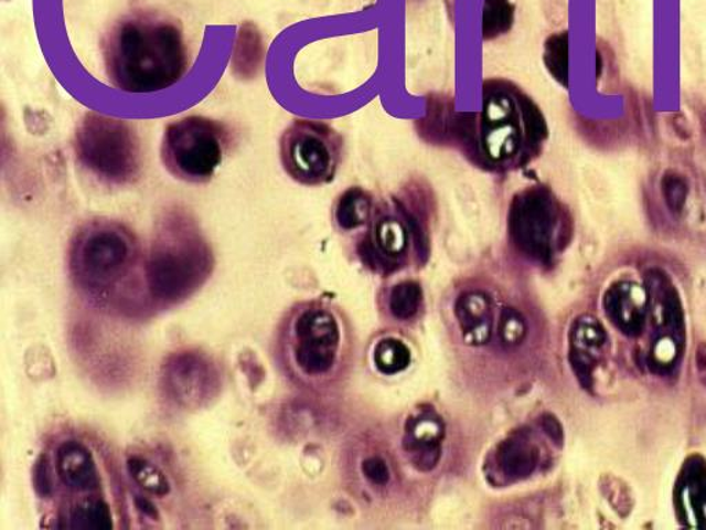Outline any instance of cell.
<instances>
[{
    "label": "cell",
    "mask_w": 706,
    "mask_h": 530,
    "mask_svg": "<svg viewBox=\"0 0 706 530\" xmlns=\"http://www.w3.org/2000/svg\"><path fill=\"white\" fill-rule=\"evenodd\" d=\"M458 131L469 162L493 174L523 170L541 157L548 121L535 99L506 77H488L482 108L468 115Z\"/></svg>",
    "instance_id": "1"
},
{
    "label": "cell",
    "mask_w": 706,
    "mask_h": 530,
    "mask_svg": "<svg viewBox=\"0 0 706 530\" xmlns=\"http://www.w3.org/2000/svg\"><path fill=\"white\" fill-rule=\"evenodd\" d=\"M545 65L552 76L563 86L568 80V35L567 32L556 33L545 43Z\"/></svg>",
    "instance_id": "18"
},
{
    "label": "cell",
    "mask_w": 706,
    "mask_h": 530,
    "mask_svg": "<svg viewBox=\"0 0 706 530\" xmlns=\"http://www.w3.org/2000/svg\"><path fill=\"white\" fill-rule=\"evenodd\" d=\"M295 333L298 368L309 375L328 372L333 367L339 341V329L333 317L319 309H311L297 319Z\"/></svg>",
    "instance_id": "11"
},
{
    "label": "cell",
    "mask_w": 706,
    "mask_h": 530,
    "mask_svg": "<svg viewBox=\"0 0 706 530\" xmlns=\"http://www.w3.org/2000/svg\"><path fill=\"white\" fill-rule=\"evenodd\" d=\"M513 4L511 0H485L483 8V35L494 39L512 26Z\"/></svg>",
    "instance_id": "17"
},
{
    "label": "cell",
    "mask_w": 706,
    "mask_h": 530,
    "mask_svg": "<svg viewBox=\"0 0 706 530\" xmlns=\"http://www.w3.org/2000/svg\"><path fill=\"white\" fill-rule=\"evenodd\" d=\"M374 212L372 193L361 187H351L336 199L334 218L336 224L346 231L367 224Z\"/></svg>",
    "instance_id": "13"
},
{
    "label": "cell",
    "mask_w": 706,
    "mask_h": 530,
    "mask_svg": "<svg viewBox=\"0 0 706 530\" xmlns=\"http://www.w3.org/2000/svg\"><path fill=\"white\" fill-rule=\"evenodd\" d=\"M127 466H129L131 477L135 478L136 483L140 484L143 489L148 490L149 494L157 496L168 494L170 489L168 479H165L164 474L159 471L151 463L135 457L131 458Z\"/></svg>",
    "instance_id": "19"
},
{
    "label": "cell",
    "mask_w": 706,
    "mask_h": 530,
    "mask_svg": "<svg viewBox=\"0 0 706 530\" xmlns=\"http://www.w3.org/2000/svg\"><path fill=\"white\" fill-rule=\"evenodd\" d=\"M213 264L212 248L191 215L168 210L159 220L146 267L152 296L168 303L191 296L208 278Z\"/></svg>",
    "instance_id": "3"
},
{
    "label": "cell",
    "mask_w": 706,
    "mask_h": 530,
    "mask_svg": "<svg viewBox=\"0 0 706 530\" xmlns=\"http://www.w3.org/2000/svg\"><path fill=\"white\" fill-rule=\"evenodd\" d=\"M165 394L176 405L196 409L217 394L218 374L208 359L197 352H181L171 357L163 368Z\"/></svg>",
    "instance_id": "10"
},
{
    "label": "cell",
    "mask_w": 706,
    "mask_h": 530,
    "mask_svg": "<svg viewBox=\"0 0 706 530\" xmlns=\"http://www.w3.org/2000/svg\"><path fill=\"white\" fill-rule=\"evenodd\" d=\"M570 214L549 186L523 187L512 197L507 210V234L522 256L548 264L566 245Z\"/></svg>",
    "instance_id": "5"
},
{
    "label": "cell",
    "mask_w": 706,
    "mask_h": 530,
    "mask_svg": "<svg viewBox=\"0 0 706 530\" xmlns=\"http://www.w3.org/2000/svg\"><path fill=\"white\" fill-rule=\"evenodd\" d=\"M55 474L65 488L87 491L98 488L99 473L96 460L82 442L66 441L55 452Z\"/></svg>",
    "instance_id": "12"
},
{
    "label": "cell",
    "mask_w": 706,
    "mask_h": 530,
    "mask_svg": "<svg viewBox=\"0 0 706 530\" xmlns=\"http://www.w3.org/2000/svg\"><path fill=\"white\" fill-rule=\"evenodd\" d=\"M363 471L366 474L368 479L373 480L374 484L384 485L388 483V468H386L385 463L379 460L377 457L370 458V460L364 462Z\"/></svg>",
    "instance_id": "24"
},
{
    "label": "cell",
    "mask_w": 706,
    "mask_h": 530,
    "mask_svg": "<svg viewBox=\"0 0 706 530\" xmlns=\"http://www.w3.org/2000/svg\"><path fill=\"white\" fill-rule=\"evenodd\" d=\"M504 329H501V335H504L505 340L513 342L517 339H521L523 336V324L522 319L515 317V315H511L510 318L504 319Z\"/></svg>",
    "instance_id": "25"
},
{
    "label": "cell",
    "mask_w": 706,
    "mask_h": 530,
    "mask_svg": "<svg viewBox=\"0 0 706 530\" xmlns=\"http://www.w3.org/2000/svg\"><path fill=\"white\" fill-rule=\"evenodd\" d=\"M279 157L285 173L297 184L322 187L339 173L344 140L323 120L297 119L281 132Z\"/></svg>",
    "instance_id": "8"
},
{
    "label": "cell",
    "mask_w": 706,
    "mask_h": 530,
    "mask_svg": "<svg viewBox=\"0 0 706 530\" xmlns=\"http://www.w3.org/2000/svg\"><path fill=\"white\" fill-rule=\"evenodd\" d=\"M374 359L378 369L384 373H396L410 362V352L400 341L385 340L375 348Z\"/></svg>",
    "instance_id": "21"
},
{
    "label": "cell",
    "mask_w": 706,
    "mask_h": 530,
    "mask_svg": "<svg viewBox=\"0 0 706 530\" xmlns=\"http://www.w3.org/2000/svg\"><path fill=\"white\" fill-rule=\"evenodd\" d=\"M69 528L109 529L113 528V512L107 501L93 499L79 502L69 512Z\"/></svg>",
    "instance_id": "15"
},
{
    "label": "cell",
    "mask_w": 706,
    "mask_h": 530,
    "mask_svg": "<svg viewBox=\"0 0 706 530\" xmlns=\"http://www.w3.org/2000/svg\"><path fill=\"white\" fill-rule=\"evenodd\" d=\"M77 162L108 187H126L140 179L143 153L140 136L130 121L87 113L76 127Z\"/></svg>",
    "instance_id": "4"
},
{
    "label": "cell",
    "mask_w": 706,
    "mask_h": 530,
    "mask_svg": "<svg viewBox=\"0 0 706 530\" xmlns=\"http://www.w3.org/2000/svg\"><path fill=\"white\" fill-rule=\"evenodd\" d=\"M105 75L129 94L168 91L190 70L184 35L173 22L131 17L118 22L103 44Z\"/></svg>",
    "instance_id": "2"
},
{
    "label": "cell",
    "mask_w": 706,
    "mask_h": 530,
    "mask_svg": "<svg viewBox=\"0 0 706 530\" xmlns=\"http://www.w3.org/2000/svg\"><path fill=\"white\" fill-rule=\"evenodd\" d=\"M137 507L138 510H140L143 516L147 517H157V510H154V507L152 506V502L146 499H138L137 500Z\"/></svg>",
    "instance_id": "27"
},
{
    "label": "cell",
    "mask_w": 706,
    "mask_h": 530,
    "mask_svg": "<svg viewBox=\"0 0 706 530\" xmlns=\"http://www.w3.org/2000/svg\"><path fill=\"white\" fill-rule=\"evenodd\" d=\"M421 289L414 282H403L392 290L391 308L397 318L407 319L417 312Z\"/></svg>",
    "instance_id": "22"
},
{
    "label": "cell",
    "mask_w": 706,
    "mask_h": 530,
    "mask_svg": "<svg viewBox=\"0 0 706 530\" xmlns=\"http://www.w3.org/2000/svg\"><path fill=\"white\" fill-rule=\"evenodd\" d=\"M660 190L670 212L682 213L689 195L687 177L678 170L666 169L660 179Z\"/></svg>",
    "instance_id": "16"
},
{
    "label": "cell",
    "mask_w": 706,
    "mask_h": 530,
    "mask_svg": "<svg viewBox=\"0 0 706 530\" xmlns=\"http://www.w3.org/2000/svg\"><path fill=\"white\" fill-rule=\"evenodd\" d=\"M460 307L457 306V314H460L463 330L469 331L473 336L479 335L485 319H488L489 306L485 297L480 293H468L461 297Z\"/></svg>",
    "instance_id": "20"
},
{
    "label": "cell",
    "mask_w": 706,
    "mask_h": 530,
    "mask_svg": "<svg viewBox=\"0 0 706 530\" xmlns=\"http://www.w3.org/2000/svg\"><path fill=\"white\" fill-rule=\"evenodd\" d=\"M231 146L228 127L206 116H186L165 127L160 159L175 179L190 184L213 180Z\"/></svg>",
    "instance_id": "7"
},
{
    "label": "cell",
    "mask_w": 706,
    "mask_h": 530,
    "mask_svg": "<svg viewBox=\"0 0 706 530\" xmlns=\"http://www.w3.org/2000/svg\"><path fill=\"white\" fill-rule=\"evenodd\" d=\"M138 243L131 231L113 220H93L72 240L69 268L77 284L99 290L119 284L136 268Z\"/></svg>",
    "instance_id": "6"
},
{
    "label": "cell",
    "mask_w": 706,
    "mask_h": 530,
    "mask_svg": "<svg viewBox=\"0 0 706 530\" xmlns=\"http://www.w3.org/2000/svg\"><path fill=\"white\" fill-rule=\"evenodd\" d=\"M33 484L39 495L47 497L53 491V479L50 474L49 463L46 458H41L36 463L35 471H33Z\"/></svg>",
    "instance_id": "23"
},
{
    "label": "cell",
    "mask_w": 706,
    "mask_h": 530,
    "mask_svg": "<svg viewBox=\"0 0 706 530\" xmlns=\"http://www.w3.org/2000/svg\"><path fill=\"white\" fill-rule=\"evenodd\" d=\"M544 427L546 430V433H548V435L550 436V438H554L556 442L561 441V428L559 423H557L554 417L545 418Z\"/></svg>",
    "instance_id": "26"
},
{
    "label": "cell",
    "mask_w": 706,
    "mask_h": 530,
    "mask_svg": "<svg viewBox=\"0 0 706 530\" xmlns=\"http://www.w3.org/2000/svg\"><path fill=\"white\" fill-rule=\"evenodd\" d=\"M537 451L524 438H512L501 446L499 463L505 477L524 478L537 466Z\"/></svg>",
    "instance_id": "14"
},
{
    "label": "cell",
    "mask_w": 706,
    "mask_h": 530,
    "mask_svg": "<svg viewBox=\"0 0 706 530\" xmlns=\"http://www.w3.org/2000/svg\"><path fill=\"white\" fill-rule=\"evenodd\" d=\"M414 184V190L392 195L377 206L372 235L362 246L363 257L375 267H396L405 257L408 246L414 242L419 251H425V232L414 210L421 202L424 190Z\"/></svg>",
    "instance_id": "9"
}]
</instances>
